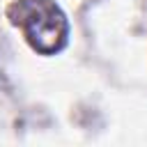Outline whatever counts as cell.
<instances>
[{
    "instance_id": "cell-1",
    "label": "cell",
    "mask_w": 147,
    "mask_h": 147,
    "mask_svg": "<svg viewBox=\"0 0 147 147\" xmlns=\"http://www.w3.org/2000/svg\"><path fill=\"white\" fill-rule=\"evenodd\" d=\"M25 30L30 41L39 51L48 53L55 51L64 39V18L55 7L46 2H37L25 14Z\"/></svg>"
}]
</instances>
